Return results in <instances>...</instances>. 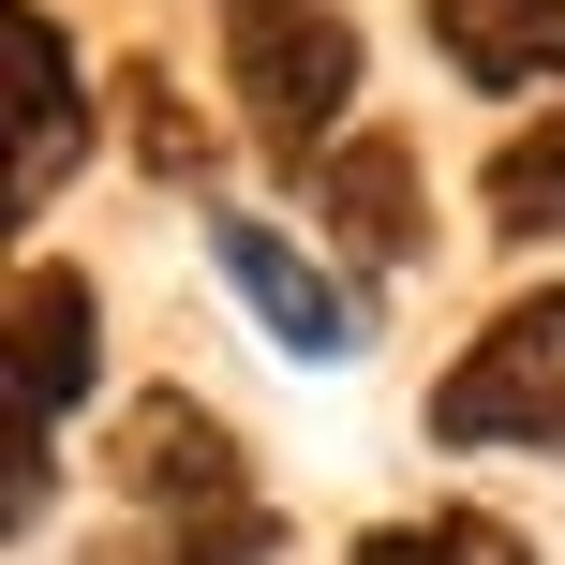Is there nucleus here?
<instances>
[{
  "mask_svg": "<svg viewBox=\"0 0 565 565\" xmlns=\"http://www.w3.org/2000/svg\"><path fill=\"white\" fill-rule=\"evenodd\" d=\"M209 15H224V89L254 119V149L312 194V164L358 135V75H372L358 15L342 0H209Z\"/></svg>",
  "mask_w": 565,
  "mask_h": 565,
  "instance_id": "1",
  "label": "nucleus"
},
{
  "mask_svg": "<svg viewBox=\"0 0 565 565\" xmlns=\"http://www.w3.org/2000/svg\"><path fill=\"white\" fill-rule=\"evenodd\" d=\"M431 447H536L565 461V282L507 298L431 387Z\"/></svg>",
  "mask_w": 565,
  "mask_h": 565,
  "instance_id": "2",
  "label": "nucleus"
},
{
  "mask_svg": "<svg viewBox=\"0 0 565 565\" xmlns=\"http://www.w3.org/2000/svg\"><path fill=\"white\" fill-rule=\"evenodd\" d=\"M209 268H224V298L254 312L298 372H358L372 358V298L312 254V238H282L268 209H209Z\"/></svg>",
  "mask_w": 565,
  "mask_h": 565,
  "instance_id": "3",
  "label": "nucleus"
},
{
  "mask_svg": "<svg viewBox=\"0 0 565 565\" xmlns=\"http://www.w3.org/2000/svg\"><path fill=\"white\" fill-rule=\"evenodd\" d=\"M105 477H119V507H135V521L268 507V491H254V447H238L194 387H135V402H119V417H105Z\"/></svg>",
  "mask_w": 565,
  "mask_h": 565,
  "instance_id": "4",
  "label": "nucleus"
},
{
  "mask_svg": "<svg viewBox=\"0 0 565 565\" xmlns=\"http://www.w3.org/2000/svg\"><path fill=\"white\" fill-rule=\"evenodd\" d=\"M105 387L89 268H15V491H60V417Z\"/></svg>",
  "mask_w": 565,
  "mask_h": 565,
  "instance_id": "5",
  "label": "nucleus"
},
{
  "mask_svg": "<svg viewBox=\"0 0 565 565\" xmlns=\"http://www.w3.org/2000/svg\"><path fill=\"white\" fill-rule=\"evenodd\" d=\"M0 60H15V179H0V209H15V224H45L60 179L105 149V105H89V75H75L60 0H0Z\"/></svg>",
  "mask_w": 565,
  "mask_h": 565,
  "instance_id": "6",
  "label": "nucleus"
},
{
  "mask_svg": "<svg viewBox=\"0 0 565 565\" xmlns=\"http://www.w3.org/2000/svg\"><path fill=\"white\" fill-rule=\"evenodd\" d=\"M312 224H328L372 282H387V268H417V254H431V209H417V135H402V119H358V135L312 164Z\"/></svg>",
  "mask_w": 565,
  "mask_h": 565,
  "instance_id": "7",
  "label": "nucleus"
},
{
  "mask_svg": "<svg viewBox=\"0 0 565 565\" xmlns=\"http://www.w3.org/2000/svg\"><path fill=\"white\" fill-rule=\"evenodd\" d=\"M431 45H447L461 89H491V105H536L565 89V0H417Z\"/></svg>",
  "mask_w": 565,
  "mask_h": 565,
  "instance_id": "8",
  "label": "nucleus"
},
{
  "mask_svg": "<svg viewBox=\"0 0 565 565\" xmlns=\"http://www.w3.org/2000/svg\"><path fill=\"white\" fill-rule=\"evenodd\" d=\"M75 565H282V507H209V521H119Z\"/></svg>",
  "mask_w": 565,
  "mask_h": 565,
  "instance_id": "9",
  "label": "nucleus"
},
{
  "mask_svg": "<svg viewBox=\"0 0 565 565\" xmlns=\"http://www.w3.org/2000/svg\"><path fill=\"white\" fill-rule=\"evenodd\" d=\"M477 209H491V238H521V254H551V238H565V119H521V135L491 149Z\"/></svg>",
  "mask_w": 565,
  "mask_h": 565,
  "instance_id": "10",
  "label": "nucleus"
},
{
  "mask_svg": "<svg viewBox=\"0 0 565 565\" xmlns=\"http://www.w3.org/2000/svg\"><path fill=\"white\" fill-rule=\"evenodd\" d=\"M342 565H536V551H521V521H491V507H417V521H372Z\"/></svg>",
  "mask_w": 565,
  "mask_h": 565,
  "instance_id": "11",
  "label": "nucleus"
},
{
  "mask_svg": "<svg viewBox=\"0 0 565 565\" xmlns=\"http://www.w3.org/2000/svg\"><path fill=\"white\" fill-rule=\"evenodd\" d=\"M119 119H135V164H149V179H209V164H224V149H209V119L179 105L164 60H119Z\"/></svg>",
  "mask_w": 565,
  "mask_h": 565,
  "instance_id": "12",
  "label": "nucleus"
}]
</instances>
